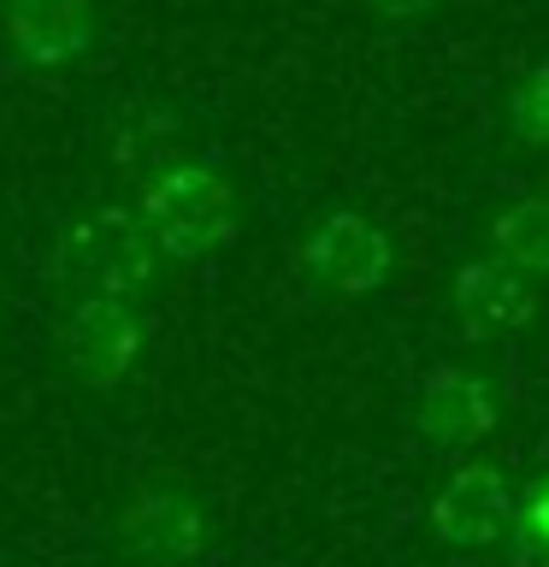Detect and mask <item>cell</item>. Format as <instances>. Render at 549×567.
I'll return each instance as SVG.
<instances>
[{
	"label": "cell",
	"mask_w": 549,
	"mask_h": 567,
	"mask_svg": "<svg viewBox=\"0 0 549 567\" xmlns=\"http://www.w3.org/2000/svg\"><path fill=\"white\" fill-rule=\"evenodd\" d=\"M154 272H159V248L142 225V213L131 207H95L83 219H71L48 255V278L77 301L89 296L136 301L154 284Z\"/></svg>",
	"instance_id": "cell-1"
},
{
	"label": "cell",
	"mask_w": 549,
	"mask_h": 567,
	"mask_svg": "<svg viewBox=\"0 0 549 567\" xmlns=\"http://www.w3.org/2000/svg\"><path fill=\"white\" fill-rule=\"evenodd\" d=\"M142 225L159 260H207L237 237V189L207 159H172L142 184Z\"/></svg>",
	"instance_id": "cell-2"
},
{
	"label": "cell",
	"mask_w": 549,
	"mask_h": 567,
	"mask_svg": "<svg viewBox=\"0 0 549 567\" xmlns=\"http://www.w3.org/2000/svg\"><path fill=\"white\" fill-rule=\"evenodd\" d=\"M142 326L136 301H113V296H89L65 313L60 326V361L71 367V379L89 384V390H113L124 372L136 367L142 354Z\"/></svg>",
	"instance_id": "cell-3"
},
{
	"label": "cell",
	"mask_w": 549,
	"mask_h": 567,
	"mask_svg": "<svg viewBox=\"0 0 549 567\" xmlns=\"http://www.w3.org/2000/svg\"><path fill=\"white\" fill-rule=\"evenodd\" d=\"M113 538L142 567H177L207 549V508L184 485H148L118 508Z\"/></svg>",
	"instance_id": "cell-4"
},
{
	"label": "cell",
	"mask_w": 549,
	"mask_h": 567,
	"mask_svg": "<svg viewBox=\"0 0 549 567\" xmlns=\"http://www.w3.org/2000/svg\"><path fill=\"white\" fill-rule=\"evenodd\" d=\"M390 237L366 213H325L313 225L308 248H301V266L319 290L331 296H372L379 284L390 278Z\"/></svg>",
	"instance_id": "cell-5"
},
{
	"label": "cell",
	"mask_w": 549,
	"mask_h": 567,
	"mask_svg": "<svg viewBox=\"0 0 549 567\" xmlns=\"http://www.w3.org/2000/svg\"><path fill=\"white\" fill-rule=\"evenodd\" d=\"M7 48L30 71H65L77 65L101 35V7L95 0H7L0 12Z\"/></svg>",
	"instance_id": "cell-6"
},
{
	"label": "cell",
	"mask_w": 549,
	"mask_h": 567,
	"mask_svg": "<svg viewBox=\"0 0 549 567\" xmlns=\"http://www.w3.org/2000/svg\"><path fill=\"white\" fill-rule=\"evenodd\" d=\"M455 319L460 337L490 343V337H514L531 326L538 313V290L526 284V272H514L508 260H467L455 272Z\"/></svg>",
	"instance_id": "cell-7"
},
{
	"label": "cell",
	"mask_w": 549,
	"mask_h": 567,
	"mask_svg": "<svg viewBox=\"0 0 549 567\" xmlns=\"http://www.w3.org/2000/svg\"><path fill=\"white\" fill-rule=\"evenodd\" d=\"M508 520H514V496L490 461H473V467L449 473V485L432 496V532L449 549H485L503 538Z\"/></svg>",
	"instance_id": "cell-8"
},
{
	"label": "cell",
	"mask_w": 549,
	"mask_h": 567,
	"mask_svg": "<svg viewBox=\"0 0 549 567\" xmlns=\"http://www.w3.org/2000/svg\"><path fill=\"white\" fill-rule=\"evenodd\" d=\"M414 420H419L425 443H437V450H473L478 437L496 432V402H490L485 379H473L460 367H437L419 384Z\"/></svg>",
	"instance_id": "cell-9"
},
{
	"label": "cell",
	"mask_w": 549,
	"mask_h": 567,
	"mask_svg": "<svg viewBox=\"0 0 549 567\" xmlns=\"http://www.w3.org/2000/svg\"><path fill=\"white\" fill-rule=\"evenodd\" d=\"M496 255H503L514 272H549V195H526L514 202L503 219L490 225Z\"/></svg>",
	"instance_id": "cell-10"
},
{
	"label": "cell",
	"mask_w": 549,
	"mask_h": 567,
	"mask_svg": "<svg viewBox=\"0 0 549 567\" xmlns=\"http://www.w3.org/2000/svg\"><path fill=\"white\" fill-rule=\"evenodd\" d=\"M508 131L526 148H549V65H531L508 95Z\"/></svg>",
	"instance_id": "cell-11"
},
{
	"label": "cell",
	"mask_w": 549,
	"mask_h": 567,
	"mask_svg": "<svg viewBox=\"0 0 549 567\" xmlns=\"http://www.w3.org/2000/svg\"><path fill=\"white\" fill-rule=\"evenodd\" d=\"M514 526H520V544L526 549H543L549 556V478H538V485L526 491L520 514H514Z\"/></svg>",
	"instance_id": "cell-12"
},
{
	"label": "cell",
	"mask_w": 549,
	"mask_h": 567,
	"mask_svg": "<svg viewBox=\"0 0 549 567\" xmlns=\"http://www.w3.org/2000/svg\"><path fill=\"white\" fill-rule=\"evenodd\" d=\"M372 18H390V24H407V18H425L437 0H361Z\"/></svg>",
	"instance_id": "cell-13"
}]
</instances>
